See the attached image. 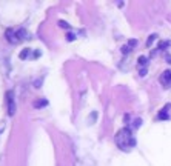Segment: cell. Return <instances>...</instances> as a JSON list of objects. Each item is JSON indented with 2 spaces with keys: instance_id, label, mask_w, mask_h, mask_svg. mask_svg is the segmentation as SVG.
I'll use <instances>...</instances> for the list:
<instances>
[{
  "instance_id": "5b68a950",
  "label": "cell",
  "mask_w": 171,
  "mask_h": 166,
  "mask_svg": "<svg viewBox=\"0 0 171 166\" xmlns=\"http://www.w3.org/2000/svg\"><path fill=\"white\" fill-rule=\"evenodd\" d=\"M159 82L162 83L165 88H170V86H171V69H167V71L162 72V76H160Z\"/></svg>"
},
{
  "instance_id": "52a82bcc",
  "label": "cell",
  "mask_w": 171,
  "mask_h": 166,
  "mask_svg": "<svg viewBox=\"0 0 171 166\" xmlns=\"http://www.w3.org/2000/svg\"><path fill=\"white\" fill-rule=\"evenodd\" d=\"M171 46V40H168V42H159V48H157V51H160V49H167V48H170Z\"/></svg>"
},
{
  "instance_id": "4fadbf2b",
  "label": "cell",
  "mask_w": 171,
  "mask_h": 166,
  "mask_svg": "<svg viewBox=\"0 0 171 166\" xmlns=\"http://www.w3.org/2000/svg\"><path fill=\"white\" fill-rule=\"evenodd\" d=\"M136 45H137V40H130V42H128V46H130V48L136 46Z\"/></svg>"
},
{
  "instance_id": "2e32d148",
  "label": "cell",
  "mask_w": 171,
  "mask_h": 166,
  "mask_svg": "<svg viewBox=\"0 0 171 166\" xmlns=\"http://www.w3.org/2000/svg\"><path fill=\"white\" fill-rule=\"evenodd\" d=\"M140 76H142V77H145V76H147V68L140 69Z\"/></svg>"
},
{
  "instance_id": "30bf717a",
  "label": "cell",
  "mask_w": 171,
  "mask_h": 166,
  "mask_svg": "<svg viewBox=\"0 0 171 166\" xmlns=\"http://www.w3.org/2000/svg\"><path fill=\"white\" fill-rule=\"evenodd\" d=\"M147 57L145 56H140V57H139V60H137V63H139V65H140V66H143V68H145L147 66Z\"/></svg>"
},
{
  "instance_id": "6da1fadb",
  "label": "cell",
  "mask_w": 171,
  "mask_h": 166,
  "mask_svg": "<svg viewBox=\"0 0 171 166\" xmlns=\"http://www.w3.org/2000/svg\"><path fill=\"white\" fill-rule=\"evenodd\" d=\"M116 144L119 146V149L122 151H131L136 146V138L133 135V132L130 128H122V129L116 134Z\"/></svg>"
},
{
  "instance_id": "7a4b0ae2",
  "label": "cell",
  "mask_w": 171,
  "mask_h": 166,
  "mask_svg": "<svg viewBox=\"0 0 171 166\" xmlns=\"http://www.w3.org/2000/svg\"><path fill=\"white\" fill-rule=\"evenodd\" d=\"M6 37L11 43H17V42H22V40H29L31 35L26 29L20 28V29H8L6 31Z\"/></svg>"
},
{
  "instance_id": "8992f818",
  "label": "cell",
  "mask_w": 171,
  "mask_h": 166,
  "mask_svg": "<svg viewBox=\"0 0 171 166\" xmlns=\"http://www.w3.org/2000/svg\"><path fill=\"white\" fill-rule=\"evenodd\" d=\"M170 108H171V105H167L163 109H160L157 119H159V120H168V119H170V115H168V109H170Z\"/></svg>"
},
{
  "instance_id": "3957f363",
  "label": "cell",
  "mask_w": 171,
  "mask_h": 166,
  "mask_svg": "<svg viewBox=\"0 0 171 166\" xmlns=\"http://www.w3.org/2000/svg\"><path fill=\"white\" fill-rule=\"evenodd\" d=\"M13 91H8L6 92V103H8V114L9 115H14L15 114V101L13 97Z\"/></svg>"
},
{
  "instance_id": "277c9868",
  "label": "cell",
  "mask_w": 171,
  "mask_h": 166,
  "mask_svg": "<svg viewBox=\"0 0 171 166\" xmlns=\"http://www.w3.org/2000/svg\"><path fill=\"white\" fill-rule=\"evenodd\" d=\"M34 49H29V48H26V49H23L22 52H20V58L22 60H26V58H37L40 56V51L39 49H36V52H33Z\"/></svg>"
},
{
  "instance_id": "9c48e42d",
  "label": "cell",
  "mask_w": 171,
  "mask_h": 166,
  "mask_svg": "<svg viewBox=\"0 0 171 166\" xmlns=\"http://www.w3.org/2000/svg\"><path fill=\"white\" fill-rule=\"evenodd\" d=\"M156 39H157V34H151V35L148 37V40H147V46L149 48V46L154 43V40H156Z\"/></svg>"
},
{
  "instance_id": "5bb4252c",
  "label": "cell",
  "mask_w": 171,
  "mask_h": 166,
  "mask_svg": "<svg viewBox=\"0 0 171 166\" xmlns=\"http://www.w3.org/2000/svg\"><path fill=\"white\" fill-rule=\"evenodd\" d=\"M74 39H76V37H74V34H66V40H68V42H73Z\"/></svg>"
},
{
  "instance_id": "8fae6325",
  "label": "cell",
  "mask_w": 171,
  "mask_h": 166,
  "mask_svg": "<svg viewBox=\"0 0 171 166\" xmlns=\"http://www.w3.org/2000/svg\"><path fill=\"white\" fill-rule=\"evenodd\" d=\"M59 25H60V28H63V29H69V28H71V26H69V23L63 22V20H59Z\"/></svg>"
},
{
  "instance_id": "9a60e30c",
  "label": "cell",
  "mask_w": 171,
  "mask_h": 166,
  "mask_svg": "<svg viewBox=\"0 0 171 166\" xmlns=\"http://www.w3.org/2000/svg\"><path fill=\"white\" fill-rule=\"evenodd\" d=\"M140 123H142V120H140V119H137V120L134 122V128H139V126H140Z\"/></svg>"
},
{
  "instance_id": "ba28073f",
  "label": "cell",
  "mask_w": 171,
  "mask_h": 166,
  "mask_svg": "<svg viewBox=\"0 0 171 166\" xmlns=\"http://www.w3.org/2000/svg\"><path fill=\"white\" fill-rule=\"evenodd\" d=\"M48 101L46 99H39V101H34V108H42V106H46Z\"/></svg>"
},
{
  "instance_id": "7c38bea8",
  "label": "cell",
  "mask_w": 171,
  "mask_h": 166,
  "mask_svg": "<svg viewBox=\"0 0 171 166\" xmlns=\"http://www.w3.org/2000/svg\"><path fill=\"white\" fill-rule=\"evenodd\" d=\"M130 51H131V48L128 46V45H126V46H122V52H124V54H128Z\"/></svg>"
}]
</instances>
